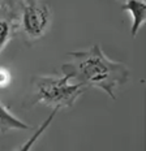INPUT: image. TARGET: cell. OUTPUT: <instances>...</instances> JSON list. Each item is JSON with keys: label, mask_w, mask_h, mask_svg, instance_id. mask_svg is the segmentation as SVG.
Here are the masks:
<instances>
[{"label": "cell", "mask_w": 146, "mask_h": 151, "mask_svg": "<svg viewBox=\"0 0 146 151\" xmlns=\"http://www.w3.org/2000/svg\"><path fill=\"white\" fill-rule=\"evenodd\" d=\"M68 56L69 61L61 65V73L86 89L95 87L104 91L111 99H116V89L128 82L131 76L124 63L108 59L99 45L86 51L68 52Z\"/></svg>", "instance_id": "1"}, {"label": "cell", "mask_w": 146, "mask_h": 151, "mask_svg": "<svg viewBox=\"0 0 146 151\" xmlns=\"http://www.w3.org/2000/svg\"><path fill=\"white\" fill-rule=\"evenodd\" d=\"M71 78L63 76H34L31 78L30 95L24 102L25 108L44 104L52 108H69L85 93L86 87L81 83H71Z\"/></svg>", "instance_id": "2"}, {"label": "cell", "mask_w": 146, "mask_h": 151, "mask_svg": "<svg viewBox=\"0 0 146 151\" xmlns=\"http://www.w3.org/2000/svg\"><path fill=\"white\" fill-rule=\"evenodd\" d=\"M51 21L52 11L47 3L26 0L18 14V31L29 43H34L48 31Z\"/></svg>", "instance_id": "3"}, {"label": "cell", "mask_w": 146, "mask_h": 151, "mask_svg": "<svg viewBox=\"0 0 146 151\" xmlns=\"http://www.w3.org/2000/svg\"><path fill=\"white\" fill-rule=\"evenodd\" d=\"M121 9L129 12V14L132 16L131 35L132 38H134L146 21V1L145 0H125Z\"/></svg>", "instance_id": "4"}, {"label": "cell", "mask_w": 146, "mask_h": 151, "mask_svg": "<svg viewBox=\"0 0 146 151\" xmlns=\"http://www.w3.org/2000/svg\"><path fill=\"white\" fill-rule=\"evenodd\" d=\"M18 33V17L0 9V53Z\"/></svg>", "instance_id": "5"}, {"label": "cell", "mask_w": 146, "mask_h": 151, "mask_svg": "<svg viewBox=\"0 0 146 151\" xmlns=\"http://www.w3.org/2000/svg\"><path fill=\"white\" fill-rule=\"evenodd\" d=\"M27 129H30V125L16 117L9 111L8 107L0 102V133L7 134L11 130H27Z\"/></svg>", "instance_id": "6"}, {"label": "cell", "mask_w": 146, "mask_h": 151, "mask_svg": "<svg viewBox=\"0 0 146 151\" xmlns=\"http://www.w3.org/2000/svg\"><path fill=\"white\" fill-rule=\"evenodd\" d=\"M58 111H59L58 108H52L51 113H50V115L46 117V120H43V121H42V124H40L39 127H38V128L35 129V132L33 133V136H31V137L29 138V139L26 141V142L22 143V146H20L17 150H16V151H31V149H33V146L37 143V141L39 139L40 137H42V134L47 130V128L50 127V124L52 122L53 117L56 116V113H58Z\"/></svg>", "instance_id": "7"}, {"label": "cell", "mask_w": 146, "mask_h": 151, "mask_svg": "<svg viewBox=\"0 0 146 151\" xmlns=\"http://www.w3.org/2000/svg\"><path fill=\"white\" fill-rule=\"evenodd\" d=\"M26 0H0V9L18 17L20 11Z\"/></svg>", "instance_id": "8"}, {"label": "cell", "mask_w": 146, "mask_h": 151, "mask_svg": "<svg viewBox=\"0 0 146 151\" xmlns=\"http://www.w3.org/2000/svg\"><path fill=\"white\" fill-rule=\"evenodd\" d=\"M11 83V73L8 69L0 68V89H4Z\"/></svg>", "instance_id": "9"}]
</instances>
